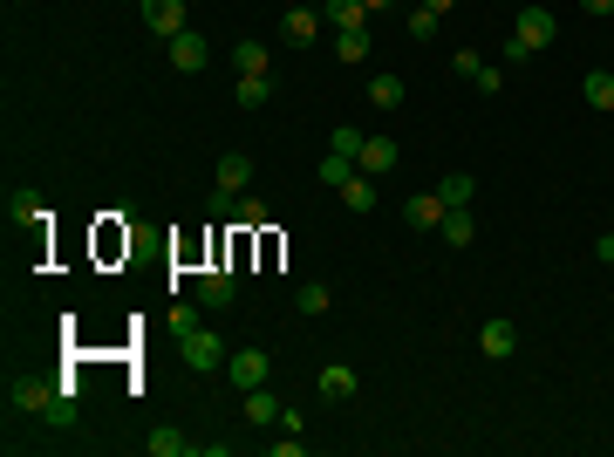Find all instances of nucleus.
<instances>
[{"instance_id":"nucleus-1","label":"nucleus","mask_w":614,"mask_h":457,"mask_svg":"<svg viewBox=\"0 0 614 457\" xmlns=\"http://www.w3.org/2000/svg\"><path fill=\"white\" fill-rule=\"evenodd\" d=\"M226 335H212V328H192V335H178V362L192 369V376H219L226 369Z\"/></svg>"},{"instance_id":"nucleus-11","label":"nucleus","mask_w":614,"mask_h":457,"mask_svg":"<svg viewBox=\"0 0 614 457\" xmlns=\"http://www.w3.org/2000/svg\"><path fill=\"white\" fill-rule=\"evenodd\" d=\"M280 410H287V403L273 396L267 382H260V389H246V423H253V430H280Z\"/></svg>"},{"instance_id":"nucleus-15","label":"nucleus","mask_w":614,"mask_h":457,"mask_svg":"<svg viewBox=\"0 0 614 457\" xmlns=\"http://www.w3.org/2000/svg\"><path fill=\"white\" fill-rule=\"evenodd\" d=\"M478 348H485L492 362H505V355L519 348V328H512V321H485V328H478Z\"/></svg>"},{"instance_id":"nucleus-25","label":"nucleus","mask_w":614,"mask_h":457,"mask_svg":"<svg viewBox=\"0 0 614 457\" xmlns=\"http://www.w3.org/2000/svg\"><path fill=\"white\" fill-rule=\"evenodd\" d=\"M7 219H21V226H41L48 212H41V198H35V191H7Z\"/></svg>"},{"instance_id":"nucleus-35","label":"nucleus","mask_w":614,"mask_h":457,"mask_svg":"<svg viewBox=\"0 0 614 457\" xmlns=\"http://www.w3.org/2000/svg\"><path fill=\"white\" fill-rule=\"evenodd\" d=\"M594 253H601V260L614 267V232H601V239H594Z\"/></svg>"},{"instance_id":"nucleus-6","label":"nucleus","mask_w":614,"mask_h":457,"mask_svg":"<svg viewBox=\"0 0 614 457\" xmlns=\"http://www.w3.org/2000/svg\"><path fill=\"white\" fill-rule=\"evenodd\" d=\"M321 28H328V21H321V7H287V14H280V35H287V48H314V41H321Z\"/></svg>"},{"instance_id":"nucleus-27","label":"nucleus","mask_w":614,"mask_h":457,"mask_svg":"<svg viewBox=\"0 0 614 457\" xmlns=\"http://www.w3.org/2000/svg\"><path fill=\"white\" fill-rule=\"evenodd\" d=\"M314 171H321V185H335V191H342L348 178H355V164H348V157H335V151L321 157V164H314Z\"/></svg>"},{"instance_id":"nucleus-2","label":"nucleus","mask_w":614,"mask_h":457,"mask_svg":"<svg viewBox=\"0 0 614 457\" xmlns=\"http://www.w3.org/2000/svg\"><path fill=\"white\" fill-rule=\"evenodd\" d=\"M512 35L526 41L533 55H546V48L560 41V21H553V7H539V0H519V14H512Z\"/></svg>"},{"instance_id":"nucleus-8","label":"nucleus","mask_w":614,"mask_h":457,"mask_svg":"<svg viewBox=\"0 0 614 457\" xmlns=\"http://www.w3.org/2000/svg\"><path fill=\"white\" fill-rule=\"evenodd\" d=\"M144 28H151V35H185V28H192V21H185V0H144Z\"/></svg>"},{"instance_id":"nucleus-19","label":"nucleus","mask_w":614,"mask_h":457,"mask_svg":"<svg viewBox=\"0 0 614 457\" xmlns=\"http://www.w3.org/2000/svg\"><path fill=\"white\" fill-rule=\"evenodd\" d=\"M580 96H587L594 110L614 116V76H608V69H587V76H580Z\"/></svg>"},{"instance_id":"nucleus-29","label":"nucleus","mask_w":614,"mask_h":457,"mask_svg":"<svg viewBox=\"0 0 614 457\" xmlns=\"http://www.w3.org/2000/svg\"><path fill=\"white\" fill-rule=\"evenodd\" d=\"M437 21H444V14H430V7H410V21H403V28H410V41H437Z\"/></svg>"},{"instance_id":"nucleus-20","label":"nucleus","mask_w":614,"mask_h":457,"mask_svg":"<svg viewBox=\"0 0 614 457\" xmlns=\"http://www.w3.org/2000/svg\"><path fill=\"white\" fill-rule=\"evenodd\" d=\"M342 205H348V212H376V178H369V171H355V178L342 185Z\"/></svg>"},{"instance_id":"nucleus-4","label":"nucleus","mask_w":614,"mask_h":457,"mask_svg":"<svg viewBox=\"0 0 614 457\" xmlns=\"http://www.w3.org/2000/svg\"><path fill=\"white\" fill-rule=\"evenodd\" d=\"M226 376H232V389L246 396V389H260V382L273 376V355H267V348H232V355H226Z\"/></svg>"},{"instance_id":"nucleus-16","label":"nucleus","mask_w":614,"mask_h":457,"mask_svg":"<svg viewBox=\"0 0 614 457\" xmlns=\"http://www.w3.org/2000/svg\"><path fill=\"white\" fill-rule=\"evenodd\" d=\"M444 246H451V253H464V246H471V239H478V219H471V205H458V212H444Z\"/></svg>"},{"instance_id":"nucleus-12","label":"nucleus","mask_w":614,"mask_h":457,"mask_svg":"<svg viewBox=\"0 0 614 457\" xmlns=\"http://www.w3.org/2000/svg\"><path fill=\"white\" fill-rule=\"evenodd\" d=\"M321 21H328L335 35H355V28H369V7H362V0H321Z\"/></svg>"},{"instance_id":"nucleus-5","label":"nucleus","mask_w":614,"mask_h":457,"mask_svg":"<svg viewBox=\"0 0 614 457\" xmlns=\"http://www.w3.org/2000/svg\"><path fill=\"white\" fill-rule=\"evenodd\" d=\"M164 48H171V69H178V76H198V69L212 62V41L198 35V28H185V35H171Z\"/></svg>"},{"instance_id":"nucleus-36","label":"nucleus","mask_w":614,"mask_h":457,"mask_svg":"<svg viewBox=\"0 0 614 457\" xmlns=\"http://www.w3.org/2000/svg\"><path fill=\"white\" fill-rule=\"evenodd\" d=\"M417 7H430V14H451V7H458V0H417Z\"/></svg>"},{"instance_id":"nucleus-37","label":"nucleus","mask_w":614,"mask_h":457,"mask_svg":"<svg viewBox=\"0 0 614 457\" xmlns=\"http://www.w3.org/2000/svg\"><path fill=\"white\" fill-rule=\"evenodd\" d=\"M362 7H369V14H383V7H396V0H362Z\"/></svg>"},{"instance_id":"nucleus-24","label":"nucleus","mask_w":614,"mask_h":457,"mask_svg":"<svg viewBox=\"0 0 614 457\" xmlns=\"http://www.w3.org/2000/svg\"><path fill=\"white\" fill-rule=\"evenodd\" d=\"M369 103L376 110H403V76H369Z\"/></svg>"},{"instance_id":"nucleus-21","label":"nucleus","mask_w":614,"mask_h":457,"mask_svg":"<svg viewBox=\"0 0 614 457\" xmlns=\"http://www.w3.org/2000/svg\"><path fill=\"white\" fill-rule=\"evenodd\" d=\"M362 144H369V130H355V123H335V130H328V151L348 157V164L362 157Z\"/></svg>"},{"instance_id":"nucleus-26","label":"nucleus","mask_w":614,"mask_h":457,"mask_svg":"<svg viewBox=\"0 0 614 457\" xmlns=\"http://www.w3.org/2000/svg\"><path fill=\"white\" fill-rule=\"evenodd\" d=\"M328 301H335V294H328V287H321V280H307L301 294H294V307H301L307 321H321V314H328Z\"/></svg>"},{"instance_id":"nucleus-17","label":"nucleus","mask_w":614,"mask_h":457,"mask_svg":"<svg viewBox=\"0 0 614 457\" xmlns=\"http://www.w3.org/2000/svg\"><path fill=\"white\" fill-rule=\"evenodd\" d=\"M232 103H239V110H267V103H273V82L267 76H239V82H232Z\"/></svg>"},{"instance_id":"nucleus-10","label":"nucleus","mask_w":614,"mask_h":457,"mask_svg":"<svg viewBox=\"0 0 614 457\" xmlns=\"http://www.w3.org/2000/svg\"><path fill=\"white\" fill-rule=\"evenodd\" d=\"M314 389H321V403H348V396L362 389V376H355L348 362H328V369L314 376Z\"/></svg>"},{"instance_id":"nucleus-31","label":"nucleus","mask_w":614,"mask_h":457,"mask_svg":"<svg viewBox=\"0 0 614 457\" xmlns=\"http://www.w3.org/2000/svg\"><path fill=\"white\" fill-rule=\"evenodd\" d=\"M232 226H267V205H260V198H239V212H232Z\"/></svg>"},{"instance_id":"nucleus-13","label":"nucleus","mask_w":614,"mask_h":457,"mask_svg":"<svg viewBox=\"0 0 614 457\" xmlns=\"http://www.w3.org/2000/svg\"><path fill=\"white\" fill-rule=\"evenodd\" d=\"M246 185H253V157H246V151H226V157H219V191L246 198Z\"/></svg>"},{"instance_id":"nucleus-38","label":"nucleus","mask_w":614,"mask_h":457,"mask_svg":"<svg viewBox=\"0 0 614 457\" xmlns=\"http://www.w3.org/2000/svg\"><path fill=\"white\" fill-rule=\"evenodd\" d=\"M608 232H614V226H608Z\"/></svg>"},{"instance_id":"nucleus-28","label":"nucleus","mask_w":614,"mask_h":457,"mask_svg":"<svg viewBox=\"0 0 614 457\" xmlns=\"http://www.w3.org/2000/svg\"><path fill=\"white\" fill-rule=\"evenodd\" d=\"M48 423H55V430H76V423H82V410H76V396H69V389L48 403Z\"/></svg>"},{"instance_id":"nucleus-18","label":"nucleus","mask_w":614,"mask_h":457,"mask_svg":"<svg viewBox=\"0 0 614 457\" xmlns=\"http://www.w3.org/2000/svg\"><path fill=\"white\" fill-rule=\"evenodd\" d=\"M144 451H151V457H192L198 444H192V437H178V430L164 423V430H151V437H144Z\"/></svg>"},{"instance_id":"nucleus-7","label":"nucleus","mask_w":614,"mask_h":457,"mask_svg":"<svg viewBox=\"0 0 614 457\" xmlns=\"http://www.w3.org/2000/svg\"><path fill=\"white\" fill-rule=\"evenodd\" d=\"M444 212H451V205H444L437 191H417V198H403V226H410V232H437V226H444Z\"/></svg>"},{"instance_id":"nucleus-33","label":"nucleus","mask_w":614,"mask_h":457,"mask_svg":"<svg viewBox=\"0 0 614 457\" xmlns=\"http://www.w3.org/2000/svg\"><path fill=\"white\" fill-rule=\"evenodd\" d=\"M471 82H478L485 96H499V89H505V69H492V62H485V69H478V76H471Z\"/></svg>"},{"instance_id":"nucleus-9","label":"nucleus","mask_w":614,"mask_h":457,"mask_svg":"<svg viewBox=\"0 0 614 457\" xmlns=\"http://www.w3.org/2000/svg\"><path fill=\"white\" fill-rule=\"evenodd\" d=\"M232 301H239V273H226V267L198 273V307H232Z\"/></svg>"},{"instance_id":"nucleus-14","label":"nucleus","mask_w":614,"mask_h":457,"mask_svg":"<svg viewBox=\"0 0 614 457\" xmlns=\"http://www.w3.org/2000/svg\"><path fill=\"white\" fill-rule=\"evenodd\" d=\"M355 171H369V178L396 171V137H369V144H362V157H355Z\"/></svg>"},{"instance_id":"nucleus-23","label":"nucleus","mask_w":614,"mask_h":457,"mask_svg":"<svg viewBox=\"0 0 614 457\" xmlns=\"http://www.w3.org/2000/svg\"><path fill=\"white\" fill-rule=\"evenodd\" d=\"M267 48H260V41H239V48H232V69H239V76H267Z\"/></svg>"},{"instance_id":"nucleus-32","label":"nucleus","mask_w":614,"mask_h":457,"mask_svg":"<svg viewBox=\"0 0 614 457\" xmlns=\"http://www.w3.org/2000/svg\"><path fill=\"white\" fill-rule=\"evenodd\" d=\"M198 314H205L198 301H178V307H171V328H178V335H192V328H198Z\"/></svg>"},{"instance_id":"nucleus-22","label":"nucleus","mask_w":614,"mask_h":457,"mask_svg":"<svg viewBox=\"0 0 614 457\" xmlns=\"http://www.w3.org/2000/svg\"><path fill=\"white\" fill-rule=\"evenodd\" d=\"M437 198H444V205L458 212V205H471V198H478V178H471V171H451V178L437 185Z\"/></svg>"},{"instance_id":"nucleus-3","label":"nucleus","mask_w":614,"mask_h":457,"mask_svg":"<svg viewBox=\"0 0 614 457\" xmlns=\"http://www.w3.org/2000/svg\"><path fill=\"white\" fill-rule=\"evenodd\" d=\"M62 396V382L48 376H21L14 389H7V410H21V417H48V403Z\"/></svg>"},{"instance_id":"nucleus-30","label":"nucleus","mask_w":614,"mask_h":457,"mask_svg":"<svg viewBox=\"0 0 614 457\" xmlns=\"http://www.w3.org/2000/svg\"><path fill=\"white\" fill-rule=\"evenodd\" d=\"M335 55H342V62H362V55H369V28H355V35H335Z\"/></svg>"},{"instance_id":"nucleus-34","label":"nucleus","mask_w":614,"mask_h":457,"mask_svg":"<svg viewBox=\"0 0 614 457\" xmlns=\"http://www.w3.org/2000/svg\"><path fill=\"white\" fill-rule=\"evenodd\" d=\"M451 69H458V76H478V69H485V55H471V48H458V55H451Z\"/></svg>"}]
</instances>
